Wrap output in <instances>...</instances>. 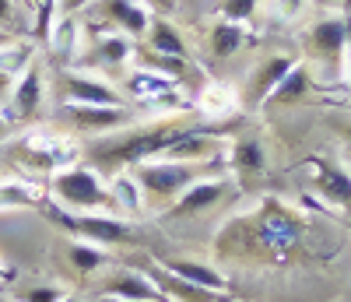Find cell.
<instances>
[{
  "label": "cell",
  "instance_id": "cell-1",
  "mask_svg": "<svg viewBox=\"0 0 351 302\" xmlns=\"http://www.w3.org/2000/svg\"><path fill=\"white\" fill-rule=\"evenodd\" d=\"M193 179L197 176L186 162H141L134 183L141 187V197L165 200V197H176L186 187H193Z\"/></svg>",
  "mask_w": 351,
  "mask_h": 302
},
{
  "label": "cell",
  "instance_id": "cell-2",
  "mask_svg": "<svg viewBox=\"0 0 351 302\" xmlns=\"http://www.w3.org/2000/svg\"><path fill=\"white\" fill-rule=\"evenodd\" d=\"M49 218L56 225H64L67 232H81L84 239H92L99 246H116V243H130V225L116 222V218H102V215H71V211L49 204Z\"/></svg>",
  "mask_w": 351,
  "mask_h": 302
},
{
  "label": "cell",
  "instance_id": "cell-3",
  "mask_svg": "<svg viewBox=\"0 0 351 302\" xmlns=\"http://www.w3.org/2000/svg\"><path fill=\"white\" fill-rule=\"evenodd\" d=\"M53 194L60 204H71V207H81V211L106 204V187L92 169H64L53 179Z\"/></svg>",
  "mask_w": 351,
  "mask_h": 302
},
{
  "label": "cell",
  "instance_id": "cell-4",
  "mask_svg": "<svg viewBox=\"0 0 351 302\" xmlns=\"http://www.w3.org/2000/svg\"><path fill=\"white\" fill-rule=\"evenodd\" d=\"M183 130H152V134H137V137H127L123 144H112L102 151L106 162H148L152 155H158V151H165L176 137H180Z\"/></svg>",
  "mask_w": 351,
  "mask_h": 302
},
{
  "label": "cell",
  "instance_id": "cell-5",
  "mask_svg": "<svg viewBox=\"0 0 351 302\" xmlns=\"http://www.w3.org/2000/svg\"><path fill=\"white\" fill-rule=\"evenodd\" d=\"M64 99L77 106H123V99L112 92L109 84L92 81V78H64Z\"/></svg>",
  "mask_w": 351,
  "mask_h": 302
},
{
  "label": "cell",
  "instance_id": "cell-6",
  "mask_svg": "<svg viewBox=\"0 0 351 302\" xmlns=\"http://www.w3.org/2000/svg\"><path fill=\"white\" fill-rule=\"evenodd\" d=\"M67 116L74 119L77 130H112L127 119L123 106H77V102L67 106Z\"/></svg>",
  "mask_w": 351,
  "mask_h": 302
},
{
  "label": "cell",
  "instance_id": "cell-7",
  "mask_svg": "<svg viewBox=\"0 0 351 302\" xmlns=\"http://www.w3.org/2000/svg\"><path fill=\"white\" fill-rule=\"evenodd\" d=\"M152 281H155V288H158L169 302H215V299H218V292H208V288H200V285H190V281H183V278L169 275L165 267L152 270Z\"/></svg>",
  "mask_w": 351,
  "mask_h": 302
},
{
  "label": "cell",
  "instance_id": "cell-8",
  "mask_svg": "<svg viewBox=\"0 0 351 302\" xmlns=\"http://www.w3.org/2000/svg\"><path fill=\"white\" fill-rule=\"evenodd\" d=\"M43 102V78H39V67L28 64L25 74L14 81L11 88V113L14 116H32Z\"/></svg>",
  "mask_w": 351,
  "mask_h": 302
},
{
  "label": "cell",
  "instance_id": "cell-9",
  "mask_svg": "<svg viewBox=\"0 0 351 302\" xmlns=\"http://www.w3.org/2000/svg\"><path fill=\"white\" fill-rule=\"evenodd\" d=\"M102 295H116V299H134V302H169L152 278L144 275H116L112 281H106Z\"/></svg>",
  "mask_w": 351,
  "mask_h": 302
},
{
  "label": "cell",
  "instance_id": "cell-10",
  "mask_svg": "<svg viewBox=\"0 0 351 302\" xmlns=\"http://www.w3.org/2000/svg\"><path fill=\"white\" fill-rule=\"evenodd\" d=\"M162 267L169 270V275L183 278V281H190V285H200V288H208V292H221V288H225V278L218 275L211 264H197V260H162Z\"/></svg>",
  "mask_w": 351,
  "mask_h": 302
},
{
  "label": "cell",
  "instance_id": "cell-11",
  "mask_svg": "<svg viewBox=\"0 0 351 302\" xmlns=\"http://www.w3.org/2000/svg\"><path fill=\"white\" fill-rule=\"evenodd\" d=\"M106 18L116 21L123 28V32L130 36H141V32H148V11H144L137 0H106Z\"/></svg>",
  "mask_w": 351,
  "mask_h": 302
},
{
  "label": "cell",
  "instance_id": "cell-12",
  "mask_svg": "<svg viewBox=\"0 0 351 302\" xmlns=\"http://www.w3.org/2000/svg\"><path fill=\"white\" fill-rule=\"evenodd\" d=\"M225 194V183H193L180 194V200H176L172 215H197V211L218 204V197Z\"/></svg>",
  "mask_w": 351,
  "mask_h": 302
},
{
  "label": "cell",
  "instance_id": "cell-13",
  "mask_svg": "<svg viewBox=\"0 0 351 302\" xmlns=\"http://www.w3.org/2000/svg\"><path fill=\"white\" fill-rule=\"evenodd\" d=\"M313 43H316V49L324 53V56L337 60L341 49L348 46V28H344V21H324V25H316Z\"/></svg>",
  "mask_w": 351,
  "mask_h": 302
},
{
  "label": "cell",
  "instance_id": "cell-14",
  "mask_svg": "<svg viewBox=\"0 0 351 302\" xmlns=\"http://www.w3.org/2000/svg\"><path fill=\"white\" fill-rule=\"evenodd\" d=\"M319 190H324L330 200L337 204H351V176L337 165H319V176H316Z\"/></svg>",
  "mask_w": 351,
  "mask_h": 302
},
{
  "label": "cell",
  "instance_id": "cell-15",
  "mask_svg": "<svg viewBox=\"0 0 351 302\" xmlns=\"http://www.w3.org/2000/svg\"><path fill=\"white\" fill-rule=\"evenodd\" d=\"M204 155H211V144L204 141L200 134H180L169 148H165V159L169 162H193V159H204Z\"/></svg>",
  "mask_w": 351,
  "mask_h": 302
},
{
  "label": "cell",
  "instance_id": "cell-16",
  "mask_svg": "<svg viewBox=\"0 0 351 302\" xmlns=\"http://www.w3.org/2000/svg\"><path fill=\"white\" fill-rule=\"evenodd\" d=\"M148 46L155 53H162V56H186V46H183L180 32H176L172 25H165V21L148 25Z\"/></svg>",
  "mask_w": 351,
  "mask_h": 302
},
{
  "label": "cell",
  "instance_id": "cell-17",
  "mask_svg": "<svg viewBox=\"0 0 351 302\" xmlns=\"http://www.w3.org/2000/svg\"><path fill=\"white\" fill-rule=\"evenodd\" d=\"M295 67L288 56H274V60H267V64L260 67V74H256V84H253V92H256V99H267V92H274V84Z\"/></svg>",
  "mask_w": 351,
  "mask_h": 302
},
{
  "label": "cell",
  "instance_id": "cell-18",
  "mask_svg": "<svg viewBox=\"0 0 351 302\" xmlns=\"http://www.w3.org/2000/svg\"><path fill=\"white\" fill-rule=\"evenodd\" d=\"M106 204L116 207V211H141V187L134 179H116L112 183V194H106Z\"/></svg>",
  "mask_w": 351,
  "mask_h": 302
},
{
  "label": "cell",
  "instance_id": "cell-19",
  "mask_svg": "<svg viewBox=\"0 0 351 302\" xmlns=\"http://www.w3.org/2000/svg\"><path fill=\"white\" fill-rule=\"evenodd\" d=\"M239 46H243V28L236 21H225V25H218L215 32H211V49L218 56H232Z\"/></svg>",
  "mask_w": 351,
  "mask_h": 302
},
{
  "label": "cell",
  "instance_id": "cell-20",
  "mask_svg": "<svg viewBox=\"0 0 351 302\" xmlns=\"http://www.w3.org/2000/svg\"><path fill=\"white\" fill-rule=\"evenodd\" d=\"M67 257H71V264L81 270V275H92V270H99L106 264V250L102 246H81V243H74L67 250Z\"/></svg>",
  "mask_w": 351,
  "mask_h": 302
},
{
  "label": "cell",
  "instance_id": "cell-21",
  "mask_svg": "<svg viewBox=\"0 0 351 302\" xmlns=\"http://www.w3.org/2000/svg\"><path fill=\"white\" fill-rule=\"evenodd\" d=\"M302 92H306V71H302V67H291V71L274 84L271 95H274L278 102H291V99H299Z\"/></svg>",
  "mask_w": 351,
  "mask_h": 302
},
{
  "label": "cell",
  "instance_id": "cell-22",
  "mask_svg": "<svg viewBox=\"0 0 351 302\" xmlns=\"http://www.w3.org/2000/svg\"><path fill=\"white\" fill-rule=\"evenodd\" d=\"M32 200H36V194L25 183H0V207H25Z\"/></svg>",
  "mask_w": 351,
  "mask_h": 302
},
{
  "label": "cell",
  "instance_id": "cell-23",
  "mask_svg": "<svg viewBox=\"0 0 351 302\" xmlns=\"http://www.w3.org/2000/svg\"><path fill=\"white\" fill-rule=\"evenodd\" d=\"M53 8L56 0H36V39L43 43L53 39Z\"/></svg>",
  "mask_w": 351,
  "mask_h": 302
},
{
  "label": "cell",
  "instance_id": "cell-24",
  "mask_svg": "<svg viewBox=\"0 0 351 302\" xmlns=\"http://www.w3.org/2000/svg\"><path fill=\"white\" fill-rule=\"evenodd\" d=\"M99 56L106 60V64H123V60L130 56V43H127L123 36L102 39V43H99Z\"/></svg>",
  "mask_w": 351,
  "mask_h": 302
},
{
  "label": "cell",
  "instance_id": "cell-25",
  "mask_svg": "<svg viewBox=\"0 0 351 302\" xmlns=\"http://www.w3.org/2000/svg\"><path fill=\"white\" fill-rule=\"evenodd\" d=\"M236 165H243V169H263V151H260V144H253V141H246V144H239L236 148Z\"/></svg>",
  "mask_w": 351,
  "mask_h": 302
},
{
  "label": "cell",
  "instance_id": "cell-26",
  "mask_svg": "<svg viewBox=\"0 0 351 302\" xmlns=\"http://www.w3.org/2000/svg\"><path fill=\"white\" fill-rule=\"evenodd\" d=\"M165 88H169V81L155 78L152 71H144V74H137V78L130 81V92H134V95H152V92H165Z\"/></svg>",
  "mask_w": 351,
  "mask_h": 302
},
{
  "label": "cell",
  "instance_id": "cell-27",
  "mask_svg": "<svg viewBox=\"0 0 351 302\" xmlns=\"http://www.w3.org/2000/svg\"><path fill=\"white\" fill-rule=\"evenodd\" d=\"M183 67H186L183 56H162V53H158V56L148 60V71H158V74H165V78H180Z\"/></svg>",
  "mask_w": 351,
  "mask_h": 302
},
{
  "label": "cell",
  "instance_id": "cell-28",
  "mask_svg": "<svg viewBox=\"0 0 351 302\" xmlns=\"http://www.w3.org/2000/svg\"><path fill=\"white\" fill-rule=\"evenodd\" d=\"M60 299L64 295H60V288H56V285H36V288L25 292L21 302H60Z\"/></svg>",
  "mask_w": 351,
  "mask_h": 302
},
{
  "label": "cell",
  "instance_id": "cell-29",
  "mask_svg": "<svg viewBox=\"0 0 351 302\" xmlns=\"http://www.w3.org/2000/svg\"><path fill=\"white\" fill-rule=\"evenodd\" d=\"M253 14V0H228V4H225V18L228 21H246Z\"/></svg>",
  "mask_w": 351,
  "mask_h": 302
},
{
  "label": "cell",
  "instance_id": "cell-30",
  "mask_svg": "<svg viewBox=\"0 0 351 302\" xmlns=\"http://www.w3.org/2000/svg\"><path fill=\"white\" fill-rule=\"evenodd\" d=\"M11 21V0H0V25Z\"/></svg>",
  "mask_w": 351,
  "mask_h": 302
},
{
  "label": "cell",
  "instance_id": "cell-31",
  "mask_svg": "<svg viewBox=\"0 0 351 302\" xmlns=\"http://www.w3.org/2000/svg\"><path fill=\"white\" fill-rule=\"evenodd\" d=\"M102 302H134V299H116V295H102Z\"/></svg>",
  "mask_w": 351,
  "mask_h": 302
},
{
  "label": "cell",
  "instance_id": "cell-32",
  "mask_svg": "<svg viewBox=\"0 0 351 302\" xmlns=\"http://www.w3.org/2000/svg\"><path fill=\"white\" fill-rule=\"evenodd\" d=\"M152 4H158V8H165V11H169V8H172V0H152Z\"/></svg>",
  "mask_w": 351,
  "mask_h": 302
},
{
  "label": "cell",
  "instance_id": "cell-33",
  "mask_svg": "<svg viewBox=\"0 0 351 302\" xmlns=\"http://www.w3.org/2000/svg\"><path fill=\"white\" fill-rule=\"evenodd\" d=\"M8 43H11V39H8V36H4V32H0V46H8Z\"/></svg>",
  "mask_w": 351,
  "mask_h": 302
},
{
  "label": "cell",
  "instance_id": "cell-34",
  "mask_svg": "<svg viewBox=\"0 0 351 302\" xmlns=\"http://www.w3.org/2000/svg\"><path fill=\"white\" fill-rule=\"evenodd\" d=\"M0 134H4V116H0Z\"/></svg>",
  "mask_w": 351,
  "mask_h": 302
},
{
  "label": "cell",
  "instance_id": "cell-35",
  "mask_svg": "<svg viewBox=\"0 0 351 302\" xmlns=\"http://www.w3.org/2000/svg\"><path fill=\"white\" fill-rule=\"evenodd\" d=\"M60 302H81V299H60Z\"/></svg>",
  "mask_w": 351,
  "mask_h": 302
},
{
  "label": "cell",
  "instance_id": "cell-36",
  "mask_svg": "<svg viewBox=\"0 0 351 302\" xmlns=\"http://www.w3.org/2000/svg\"><path fill=\"white\" fill-rule=\"evenodd\" d=\"M67 4H77V0H67Z\"/></svg>",
  "mask_w": 351,
  "mask_h": 302
},
{
  "label": "cell",
  "instance_id": "cell-37",
  "mask_svg": "<svg viewBox=\"0 0 351 302\" xmlns=\"http://www.w3.org/2000/svg\"><path fill=\"white\" fill-rule=\"evenodd\" d=\"M8 302H11V299H8Z\"/></svg>",
  "mask_w": 351,
  "mask_h": 302
},
{
  "label": "cell",
  "instance_id": "cell-38",
  "mask_svg": "<svg viewBox=\"0 0 351 302\" xmlns=\"http://www.w3.org/2000/svg\"><path fill=\"white\" fill-rule=\"evenodd\" d=\"M348 134H351V130H348Z\"/></svg>",
  "mask_w": 351,
  "mask_h": 302
}]
</instances>
